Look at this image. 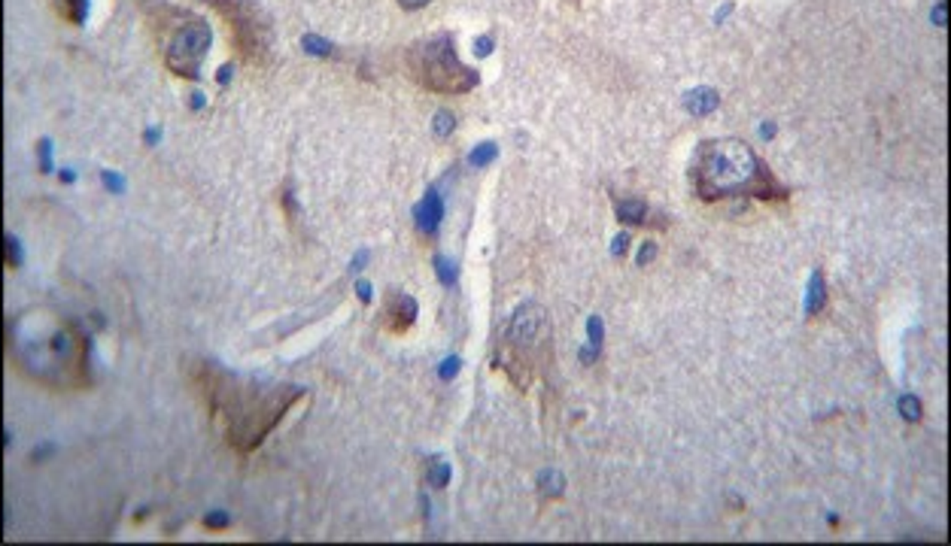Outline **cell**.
I'll return each mask as SVG.
<instances>
[{"label":"cell","instance_id":"cell-1","mask_svg":"<svg viewBox=\"0 0 951 546\" xmlns=\"http://www.w3.org/2000/svg\"><path fill=\"white\" fill-rule=\"evenodd\" d=\"M191 380L204 394L207 410L222 422L225 440L240 452L256 449L277 428L286 410L304 398L301 385L240 380L216 364H201Z\"/></svg>","mask_w":951,"mask_h":546},{"label":"cell","instance_id":"cell-2","mask_svg":"<svg viewBox=\"0 0 951 546\" xmlns=\"http://www.w3.org/2000/svg\"><path fill=\"white\" fill-rule=\"evenodd\" d=\"M15 367L52 389H82L89 383V340L71 319L49 310H28L10 322Z\"/></svg>","mask_w":951,"mask_h":546},{"label":"cell","instance_id":"cell-3","mask_svg":"<svg viewBox=\"0 0 951 546\" xmlns=\"http://www.w3.org/2000/svg\"><path fill=\"white\" fill-rule=\"evenodd\" d=\"M693 191L702 200L754 195L763 200H784L787 189L772 176L751 146L741 140H705L690 164Z\"/></svg>","mask_w":951,"mask_h":546},{"label":"cell","instance_id":"cell-4","mask_svg":"<svg viewBox=\"0 0 951 546\" xmlns=\"http://www.w3.org/2000/svg\"><path fill=\"white\" fill-rule=\"evenodd\" d=\"M405 67L414 82L438 94H465L477 85V73L459 61L456 40L450 34H438L407 46Z\"/></svg>","mask_w":951,"mask_h":546},{"label":"cell","instance_id":"cell-5","mask_svg":"<svg viewBox=\"0 0 951 546\" xmlns=\"http://www.w3.org/2000/svg\"><path fill=\"white\" fill-rule=\"evenodd\" d=\"M547 349V319L538 304H523L511 319L508 337H504V371L520 389L532 380V367L544 358Z\"/></svg>","mask_w":951,"mask_h":546},{"label":"cell","instance_id":"cell-6","mask_svg":"<svg viewBox=\"0 0 951 546\" xmlns=\"http://www.w3.org/2000/svg\"><path fill=\"white\" fill-rule=\"evenodd\" d=\"M210 3L228 22L231 40L238 43L240 55L252 61V64H261L270 46V34H268V24L261 22L256 3L252 0H210Z\"/></svg>","mask_w":951,"mask_h":546},{"label":"cell","instance_id":"cell-7","mask_svg":"<svg viewBox=\"0 0 951 546\" xmlns=\"http://www.w3.org/2000/svg\"><path fill=\"white\" fill-rule=\"evenodd\" d=\"M207 49H210V28H207V22L204 19H189V24L182 22L180 28L170 34L168 46H164V64H168L170 73L195 79Z\"/></svg>","mask_w":951,"mask_h":546},{"label":"cell","instance_id":"cell-8","mask_svg":"<svg viewBox=\"0 0 951 546\" xmlns=\"http://www.w3.org/2000/svg\"><path fill=\"white\" fill-rule=\"evenodd\" d=\"M416 319V301L401 292L386 295V307H383V325L392 334H405Z\"/></svg>","mask_w":951,"mask_h":546},{"label":"cell","instance_id":"cell-9","mask_svg":"<svg viewBox=\"0 0 951 546\" xmlns=\"http://www.w3.org/2000/svg\"><path fill=\"white\" fill-rule=\"evenodd\" d=\"M414 219H416V228H420L426 237H432L435 231H438V225L444 219V204H441L438 191H426V198L414 209Z\"/></svg>","mask_w":951,"mask_h":546},{"label":"cell","instance_id":"cell-10","mask_svg":"<svg viewBox=\"0 0 951 546\" xmlns=\"http://www.w3.org/2000/svg\"><path fill=\"white\" fill-rule=\"evenodd\" d=\"M718 91L714 88H696V91L687 94V110L693 112V116H709L711 110H718Z\"/></svg>","mask_w":951,"mask_h":546},{"label":"cell","instance_id":"cell-11","mask_svg":"<svg viewBox=\"0 0 951 546\" xmlns=\"http://www.w3.org/2000/svg\"><path fill=\"white\" fill-rule=\"evenodd\" d=\"M617 216H620V222H630V225H641L644 216H648V204L644 200H617Z\"/></svg>","mask_w":951,"mask_h":546},{"label":"cell","instance_id":"cell-12","mask_svg":"<svg viewBox=\"0 0 951 546\" xmlns=\"http://www.w3.org/2000/svg\"><path fill=\"white\" fill-rule=\"evenodd\" d=\"M824 304H827V288H824L821 270H818L815 276H811V283H808V313L818 316V313L824 310Z\"/></svg>","mask_w":951,"mask_h":546},{"label":"cell","instance_id":"cell-13","mask_svg":"<svg viewBox=\"0 0 951 546\" xmlns=\"http://www.w3.org/2000/svg\"><path fill=\"white\" fill-rule=\"evenodd\" d=\"M538 486H541V495H544V498H556V495H562L565 480H562L560 471H544L538 477Z\"/></svg>","mask_w":951,"mask_h":546},{"label":"cell","instance_id":"cell-14","mask_svg":"<svg viewBox=\"0 0 951 546\" xmlns=\"http://www.w3.org/2000/svg\"><path fill=\"white\" fill-rule=\"evenodd\" d=\"M447 480H450V464L441 462V459H435L429 464V486L444 489V486H447Z\"/></svg>","mask_w":951,"mask_h":546},{"label":"cell","instance_id":"cell-15","mask_svg":"<svg viewBox=\"0 0 951 546\" xmlns=\"http://www.w3.org/2000/svg\"><path fill=\"white\" fill-rule=\"evenodd\" d=\"M85 13H89V0H64V15L73 24H82Z\"/></svg>","mask_w":951,"mask_h":546},{"label":"cell","instance_id":"cell-16","mask_svg":"<svg viewBox=\"0 0 951 546\" xmlns=\"http://www.w3.org/2000/svg\"><path fill=\"white\" fill-rule=\"evenodd\" d=\"M493 158H495V143H481V146L474 149V152H471L468 161L474 164V167H486V164L493 161Z\"/></svg>","mask_w":951,"mask_h":546},{"label":"cell","instance_id":"cell-17","mask_svg":"<svg viewBox=\"0 0 951 546\" xmlns=\"http://www.w3.org/2000/svg\"><path fill=\"white\" fill-rule=\"evenodd\" d=\"M435 270H438V276H441L444 286L456 283V264H453V261H447V258H441V255H438V258H435Z\"/></svg>","mask_w":951,"mask_h":546},{"label":"cell","instance_id":"cell-18","mask_svg":"<svg viewBox=\"0 0 951 546\" xmlns=\"http://www.w3.org/2000/svg\"><path fill=\"white\" fill-rule=\"evenodd\" d=\"M453 128H456V119H453L447 110H441L438 116H435V134H438V137H447Z\"/></svg>","mask_w":951,"mask_h":546},{"label":"cell","instance_id":"cell-19","mask_svg":"<svg viewBox=\"0 0 951 546\" xmlns=\"http://www.w3.org/2000/svg\"><path fill=\"white\" fill-rule=\"evenodd\" d=\"M301 43H304V49H307V52H313V55H328V52H331L328 43L319 40V37H313V34H310V37H304Z\"/></svg>","mask_w":951,"mask_h":546},{"label":"cell","instance_id":"cell-20","mask_svg":"<svg viewBox=\"0 0 951 546\" xmlns=\"http://www.w3.org/2000/svg\"><path fill=\"white\" fill-rule=\"evenodd\" d=\"M900 410H903V416L909 419V422H915V419L921 416V404L915 401L912 394H909V398H903V401H900Z\"/></svg>","mask_w":951,"mask_h":546},{"label":"cell","instance_id":"cell-21","mask_svg":"<svg viewBox=\"0 0 951 546\" xmlns=\"http://www.w3.org/2000/svg\"><path fill=\"white\" fill-rule=\"evenodd\" d=\"M6 267L10 270L19 267V240L15 237H6Z\"/></svg>","mask_w":951,"mask_h":546},{"label":"cell","instance_id":"cell-22","mask_svg":"<svg viewBox=\"0 0 951 546\" xmlns=\"http://www.w3.org/2000/svg\"><path fill=\"white\" fill-rule=\"evenodd\" d=\"M587 331H590V346L599 349L602 346V322H599V316H593V319H590Z\"/></svg>","mask_w":951,"mask_h":546},{"label":"cell","instance_id":"cell-23","mask_svg":"<svg viewBox=\"0 0 951 546\" xmlns=\"http://www.w3.org/2000/svg\"><path fill=\"white\" fill-rule=\"evenodd\" d=\"M456 374H459V358H447L441 367V380H453Z\"/></svg>","mask_w":951,"mask_h":546},{"label":"cell","instance_id":"cell-24","mask_svg":"<svg viewBox=\"0 0 951 546\" xmlns=\"http://www.w3.org/2000/svg\"><path fill=\"white\" fill-rule=\"evenodd\" d=\"M204 525L207 528H225V525H228V516H225V513H210L204 519Z\"/></svg>","mask_w":951,"mask_h":546},{"label":"cell","instance_id":"cell-25","mask_svg":"<svg viewBox=\"0 0 951 546\" xmlns=\"http://www.w3.org/2000/svg\"><path fill=\"white\" fill-rule=\"evenodd\" d=\"M653 255H657V246H653V243H644V246H641V252H639V264H648V261H653Z\"/></svg>","mask_w":951,"mask_h":546},{"label":"cell","instance_id":"cell-26","mask_svg":"<svg viewBox=\"0 0 951 546\" xmlns=\"http://www.w3.org/2000/svg\"><path fill=\"white\" fill-rule=\"evenodd\" d=\"M490 49H493V40H490V37L474 40V52H477V55H490Z\"/></svg>","mask_w":951,"mask_h":546},{"label":"cell","instance_id":"cell-27","mask_svg":"<svg viewBox=\"0 0 951 546\" xmlns=\"http://www.w3.org/2000/svg\"><path fill=\"white\" fill-rule=\"evenodd\" d=\"M626 249H630V237H626V234H620V237H617V240H614V255H623Z\"/></svg>","mask_w":951,"mask_h":546},{"label":"cell","instance_id":"cell-28","mask_svg":"<svg viewBox=\"0 0 951 546\" xmlns=\"http://www.w3.org/2000/svg\"><path fill=\"white\" fill-rule=\"evenodd\" d=\"M398 3H401V6H405V10H420V6H426V3H432V0H398Z\"/></svg>","mask_w":951,"mask_h":546},{"label":"cell","instance_id":"cell-29","mask_svg":"<svg viewBox=\"0 0 951 546\" xmlns=\"http://www.w3.org/2000/svg\"><path fill=\"white\" fill-rule=\"evenodd\" d=\"M356 292H359L362 301H371V286L368 283H359V286H356Z\"/></svg>","mask_w":951,"mask_h":546},{"label":"cell","instance_id":"cell-30","mask_svg":"<svg viewBox=\"0 0 951 546\" xmlns=\"http://www.w3.org/2000/svg\"><path fill=\"white\" fill-rule=\"evenodd\" d=\"M228 73H231V67H222L219 70V82H228Z\"/></svg>","mask_w":951,"mask_h":546}]
</instances>
